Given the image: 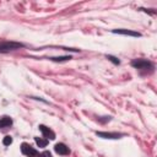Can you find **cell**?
<instances>
[{"mask_svg":"<svg viewBox=\"0 0 157 157\" xmlns=\"http://www.w3.org/2000/svg\"><path fill=\"white\" fill-rule=\"evenodd\" d=\"M22 47H23V44L22 43H17V42H1L0 43V52L1 53H6V52H10V50L20 49Z\"/></svg>","mask_w":157,"mask_h":157,"instance_id":"obj_1","label":"cell"},{"mask_svg":"<svg viewBox=\"0 0 157 157\" xmlns=\"http://www.w3.org/2000/svg\"><path fill=\"white\" fill-rule=\"evenodd\" d=\"M131 65L135 69H141V70H150L153 67L152 63H150L148 60H145V59H135L131 61Z\"/></svg>","mask_w":157,"mask_h":157,"instance_id":"obj_2","label":"cell"},{"mask_svg":"<svg viewBox=\"0 0 157 157\" xmlns=\"http://www.w3.org/2000/svg\"><path fill=\"white\" fill-rule=\"evenodd\" d=\"M21 151H22V153H23L25 156H27V157H39L38 151H36L31 145H28V144H26V142H23V144L21 145Z\"/></svg>","mask_w":157,"mask_h":157,"instance_id":"obj_3","label":"cell"},{"mask_svg":"<svg viewBox=\"0 0 157 157\" xmlns=\"http://www.w3.org/2000/svg\"><path fill=\"white\" fill-rule=\"evenodd\" d=\"M54 150H55V152H56L58 155H61V156H66V155H69V153H70L69 147H67L65 144H61V142L56 144V145H55V147H54Z\"/></svg>","mask_w":157,"mask_h":157,"instance_id":"obj_4","label":"cell"},{"mask_svg":"<svg viewBox=\"0 0 157 157\" xmlns=\"http://www.w3.org/2000/svg\"><path fill=\"white\" fill-rule=\"evenodd\" d=\"M39 130L42 131V134H43V136H44L45 139H50V140H54V139H55L54 131L50 130L49 128H47L45 125H39Z\"/></svg>","mask_w":157,"mask_h":157,"instance_id":"obj_5","label":"cell"},{"mask_svg":"<svg viewBox=\"0 0 157 157\" xmlns=\"http://www.w3.org/2000/svg\"><path fill=\"white\" fill-rule=\"evenodd\" d=\"M113 33L124 34V36H131V37H140V36H141L139 32H135V31H130V29H113Z\"/></svg>","mask_w":157,"mask_h":157,"instance_id":"obj_6","label":"cell"},{"mask_svg":"<svg viewBox=\"0 0 157 157\" xmlns=\"http://www.w3.org/2000/svg\"><path fill=\"white\" fill-rule=\"evenodd\" d=\"M98 136L101 137H104V139H118L120 136V134H117V132H103V131H97L96 132Z\"/></svg>","mask_w":157,"mask_h":157,"instance_id":"obj_7","label":"cell"},{"mask_svg":"<svg viewBox=\"0 0 157 157\" xmlns=\"http://www.w3.org/2000/svg\"><path fill=\"white\" fill-rule=\"evenodd\" d=\"M12 124V119L10 117H2L0 118V128H7Z\"/></svg>","mask_w":157,"mask_h":157,"instance_id":"obj_8","label":"cell"},{"mask_svg":"<svg viewBox=\"0 0 157 157\" xmlns=\"http://www.w3.org/2000/svg\"><path fill=\"white\" fill-rule=\"evenodd\" d=\"M34 141L36 144L39 146V147H45L48 145V140L47 139H42V137H34Z\"/></svg>","mask_w":157,"mask_h":157,"instance_id":"obj_9","label":"cell"},{"mask_svg":"<svg viewBox=\"0 0 157 157\" xmlns=\"http://www.w3.org/2000/svg\"><path fill=\"white\" fill-rule=\"evenodd\" d=\"M2 144H4L5 146H10V145L12 144V137L9 136V135H6V136L4 137V140H2Z\"/></svg>","mask_w":157,"mask_h":157,"instance_id":"obj_10","label":"cell"},{"mask_svg":"<svg viewBox=\"0 0 157 157\" xmlns=\"http://www.w3.org/2000/svg\"><path fill=\"white\" fill-rule=\"evenodd\" d=\"M71 58L70 56H59V58H52L53 61H66V60H70Z\"/></svg>","mask_w":157,"mask_h":157,"instance_id":"obj_11","label":"cell"},{"mask_svg":"<svg viewBox=\"0 0 157 157\" xmlns=\"http://www.w3.org/2000/svg\"><path fill=\"white\" fill-rule=\"evenodd\" d=\"M107 58H108L110 61H113L114 64H119V60H118L117 58H114V56H112V55H107Z\"/></svg>","mask_w":157,"mask_h":157,"instance_id":"obj_12","label":"cell"},{"mask_svg":"<svg viewBox=\"0 0 157 157\" xmlns=\"http://www.w3.org/2000/svg\"><path fill=\"white\" fill-rule=\"evenodd\" d=\"M39 157H52V155H50L49 151H44V152L39 153Z\"/></svg>","mask_w":157,"mask_h":157,"instance_id":"obj_13","label":"cell"}]
</instances>
